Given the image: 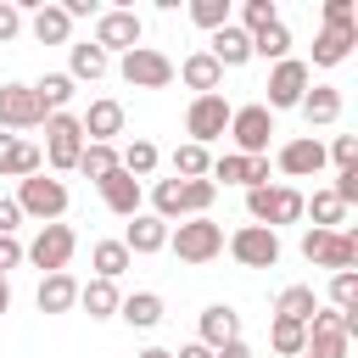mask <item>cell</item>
I'll list each match as a JSON object with an SVG mask.
<instances>
[{
    "instance_id": "1",
    "label": "cell",
    "mask_w": 358,
    "mask_h": 358,
    "mask_svg": "<svg viewBox=\"0 0 358 358\" xmlns=\"http://www.w3.org/2000/svg\"><path fill=\"white\" fill-rule=\"evenodd\" d=\"M213 196H218L213 179H157V190H151L162 224H173V218H207Z\"/></svg>"
},
{
    "instance_id": "2",
    "label": "cell",
    "mask_w": 358,
    "mask_h": 358,
    "mask_svg": "<svg viewBox=\"0 0 358 358\" xmlns=\"http://www.w3.org/2000/svg\"><path fill=\"white\" fill-rule=\"evenodd\" d=\"M246 213H252V224L280 229V224H296V218L308 213V201H302V190H291V185H263V190H246Z\"/></svg>"
},
{
    "instance_id": "3",
    "label": "cell",
    "mask_w": 358,
    "mask_h": 358,
    "mask_svg": "<svg viewBox=\"0 0 358 358\" xmlns=\"http://www.w3.org/2000/svg\"><path fill=\"white\" fill-rule=\"evenodd\" d=\"M168 246L185 263H213L224 252V224H213V218H179V224H168Z\"/></svg>"
},
{
    "instance_id": "4",
    "label": "cell",
    "mask_w": 358,
    "mask_h": 358,
    "mask_svg": "<svg viewBox=\"0 0 358 358\" xmlns=\"http://www.w3.org/2000/svg\"><path fill=\"white\" fill-rule=\"evenodd\" d=\"M11 201H17L28 218H39V224H62V213H67V185L50 179V173H28Z\"/></svg>"
},
{
    "instance_id": "5",
    "label": "cell",
    "mask_w": 358,
    "mask_h": 358,
    "mask_svg": "<svg viewBox=\"0 0 358 358\" xmlns=\"http://www.w3.org/2000/svg\"><path fill=\"white\" fill-rule=\"evenodd\" d=\"M302 257L330 268V274H347L358 263V235L352 229H308L302 235Z\"/></svg>"
},
{
    "instance_id": "6",
    "label": "cell",
    "mask_w": 358,
    "mask_h": 358,
    "mask_svg": "<svg viewBox=\"0 0 358 358\" xmlns=\"http://www.w3.org/2000/svg\"><path fill=\"white\" fill-rule=\"evenodd\" d=\"M347 347H352V336H347V313H341V308H313L302 358H347Z\"/></svg>"
},
{
    "instance_id": "7",
    "label": "cell",
    "mask_w": 358,
    "mask_h": 358,
    "mask_svg": "<svg viewBox=\"0 0 358 358\" xmlns=\"http://www.w3.org/2000/svg\"><path fill=\"white\" fill-rule=\"evenodd\" d=\"M90 140H84V129H78V117H67V112H50L45 117V162L56 168V173H67V168H78V151H84Z\"/></svg>"
},
{
    "instance_id": "8",
    "label": "cell",
    "mask_w": 358,
    "mask_h": 358,
    "mask_svg": "<svg viewBox=\"0 0 358 358\" xmlns=\"http://www.w3.org/2000/svg\"><path fill=\"white\" fill-rule=\"evenodd\" d=\"M73 246H78L73 224H39L34 246H22V257H28L34 268H45V274H62V268L73 263Z\"/></svg>"
},
{
    "instance_id": "9",
    "label": "cell",
    "mask_w": 358,
    "mask_h": 358,
    "mask_svg": "<svg viewBox=\"0 0 358 358\" xmlns=\"http://www.w3.org/2000/svg\"><path fill=\"white\" fill-rule=\"evenodd\" d=\"M224 134L235 140L241 157H263V151H268V134H274V112H268V106H235Z\"/></svg>"
},
{
    "instance_id": "10",
    "label": "cell",
    "mask_w": 358,
    "mask_h": 358,
    "mask_svg": "<svg viewBox=\"0 0 358 358\" xmlns=\"http://www.w3.org/2000/svg\"><path fill=\"white\" fill-rule=\"evenodd\" d=\"M229 101L224 95H196L190 106H185V134H190V145H213L224 129H229Z\"/></svg>"
},
{
    "instance_id": "11",
    "label": "cell",
    "mask_w": 358,
    "mask_h": 358,
    "mask_svg": "<svg viewBox=\"0 0 358 358\" xmlns=\"http://www.w3.org/2000/svg\"><path fill=\"white\" fill-rule=\"evenodd\" d=\"M117 73H123L134 90H168V84H173V62H168L162 50H151V45H134V50L117 62Z\"/></svg>"
},
{
    "instance_id": "12",
    "label": "cell",
    "mask_w": 358,
    "mask_h": 358,
    "mask_svg": "<svg viewBox=\"0 0 358 358\" xmlns=\"http://www.w3.org/2000/svg\"><path fill=\"white\" fill-rule=\"evenodd\" d=\"M229 252H235L241 268H274V263H280V235L263 229V224H241V229L229 235Z\"/></svg>"
},
{
    "instance_id": "13",
    "label": "cell",
    "mask_w": 358,
    "mask_h": 358,
    "mask_svg": "<svg viewBox=\"0 0 358 358\" xmlns=\"http://www.w3.org/2000/svg\"><path fill=\"white\" fill-rule=\"evenodd\" d=\"M308 84H313V73H308V62H296V56H285V62H274V73H268V112H274V106H302V95H308Z\"/></svg>"
},
{
    "instance_id": "14",
    "label": "cell",
    "mask_w": 358,
    "mask_h": 358,
    "mask_svg": "<svg viewBox=\"0 0 358 358\" xmlns=\"http://www.w3.org/2000/svg\"><path fill=\"white\" fill-rule=\"evenodd\" d=\"M90 45H95V50H106V56H112V50H123V56H129V50L140 45V17H134V11H101V17H95V39H90Z\"/></svg>"
},
{
    "instance_id": "15",
    "label": "cell",
    "mask_w": 358,
    "mask_h": 358,
    "mask_svg": "<svg viewBox=\"0 0 358 358\" xmlns=\"http://www.w3.org/2000/svg\"><path fill=\"white\" fill-rule=\"evenodd\" d=\"M45 106L34 101L28 84H0V129H39Z\"/></svg>"
},
{
    "instance_id": "16",
    "label": "cell",
    "mask_w": 358,
    "mask_h": 358,
    "mask_svg": "<svg viewBox=\"0 0 358 358\" xmlns=\"http://www.w3.org/2000/svg\"><path fill=\"white\" fill-rule=\"evenodd\" d=\"M358 45V22H324L313 39V67H341Z\"/></svg>"
},
{
    "instance_id": "17",
    "label": "cell",
    "mask_w": 358,
    "mask_h": 358,
    "mask_svg": "<svg viewBox=\"0 0 358 358\" xmlns=\"http://www.w3.org/2000/svg\"><path fill=\"white\" fill-rule=\"evenodd\" d=\"M280 173H291V179H313L319 168H324V145L313 140V134H296V140H285L280 145Z\"/></svg>"
},
{
    "instance_id": "18",
    "label": "cell",
    "mask_w": 358,
    "mask_h": 358,
    "mask_svg": "<svg viewBox=\"0 0 358 358\" xmlns=\"http://www.w3.org/2000/svg\"><path fill=\"white\" fill-rule=\"evenodd\" d=\"M78 129H84L90 145H112L123 134V106L117 101H90V112L78 117Z\"/></svg>"
},
{
    "instance_id": "19",
    "label": "cell",
    "mask_w": 358,
    "mask_h": 358,
    "mask_svg": "<svg viewBox=\"0 0 358 358\" xmlns=\"http://www.w3.org/2000/svg\"><path fill=\"white\" fill-rule=\"evenodd\" d=\"M39 168H45V157H39L34 140L0 134V173H6V179H28V173H39Z\"/></svg>"
},
{
    "instance_id": "20",
    "label": "cell",
    "mask_w": 358,
    "mask_h": 358,
    "mask_svg": "<svg viewBox=\"0 0 358 358\" xmlns=\"http://www.w3.org/2000/svg\"><path fill=\"white\" fill-rule=\"evenodd\" d=\"M207 56H213L218 67H241V62L252 56V34H246V28H235V22H224V28H213Z\"/></svg>"
},
{
    "instance_id": "21",
    "label": "cell",
    "mask_w": 358,
    "mask_h": 358,
    "mask_svg": "<svg viewBox=\"0 0 358 358\" xmlns=\"http://www.w3.org/2000/svg\"><path fill=\"white\" fill-rule=\"evenodd\" d=\"M123 246H129V257H134V252H140V257H151V252H162V246H168V224H162L157 213H134V218H129Z\"/></svg>"
},
{
    "instance_id": "22",
    "label": "cell",
    "mask_w": 358,
    "mask_h": 358,
    "mask_svg": "<svg viewBox=\"0 0 358 358\" xmlns=\"http://www.w3.org/2000/svg\"><path fill=\"white\" fill-rule=\"evenodd\" d=\"M101 201H106L117 218H134V213H140V179H129L123 168H112V173L101 179Z\"/></svg>"
},
{
    "instance_id": "23",
    "label": "cell",
    "mask_w": 358,
    "mask_h": 358,
    "mask_svg": "<svg viewBox=\"0 0 358 358\" xmlns=\"http://www.w3.org/2000/svg\"><path fill=\"white\" fill-rule=\"evenodd\" d=\"M235 336H241V319H235V308H229V302L201 308V336H196L201 347H213V352H218V347H224V341H235Z\"/></svg>"
},
{
    "instance_id": "24",
    "label": "cell",
    "mask_w": 358,
    "mask_h": 358,
    "mask_svg": "<svg viewBox=\"0 0 358 358\" xmlns=\"http://www.w3.org/2000/svg\"><path fill=\"white\" fill-rule=\"evenodd\" d=\"M179 78H185L196 95H218V84H224V67H218L207 50H190V56L179 62Z\"/></svg>"
},
{
    "instance_id": "25",
    "label": "cell",
    "mask_w": 358,
    "mask_h": 358,
    "mask_svg": "<svg viewBox=\"0 0 358 358\" xmlns=\"http://www.w3.org/2000/svg\"><path fill=\"white\" fill-rule=\"evenodd\" d=\"M34 302H39V313H67L73 302H78V280L62 268V274H45L39 280V291H34Z\"/></svg>"
},
{
    "instance_id": "26",
    "label": "cell",
    "mask_w": 358,
    "mask_h": 358,
    "mask_svg": "<svg viewBox=\"0 0 358 358\" xmlns=\"http://www.w3.org/2000/svg\"><path fill=\"white\" fill-rule=\"evenodd\" d=\"M28 28H34V39H39V45H67V34H73V17H67L62 6H39V11L28 17Z\"/></svg>"
},
{
    "instance_id": "27",
    "label": "cell",
    "mask_w": 358,
    "mask_h": 358,
    "mask_svg": "<svg viewBox=\"0 0 358 358\" xmlns=\"http://www.w3.org/2000/svg\"><path fill=\"white\" fill-rule=\"evenodd\" d=\"M117 280H90V285H78V308L90 313V319H112L117 313Z\"/></svg>"
},
{
    "instance_id": "28",
    "label": "cell",
    "mask_w": 358,
    "mask_h": 358,
    "mask_svg": "<svg viewBox=\"0 0 358 358\" xmlns=\"http://www.w3.org/2000/svg\"><path fill=\"white\" fill-rule=\"evenodd\" d=\"M313 308H319L313 285H285V291L274 296V319H291V324H308V319H313Z\"/></svg>"
},
{
    "instance_id": "29",
    "label": "cell",
    "mask_w": 358,
    "mask_h": 358,
    "mask_svg": "<svg viewBox=\"0 0 358 358\" xmlns=\"http://www.w3.org/2000/svg\"><path fill=\"white\" fill-rule=\"evenodd\" d=\"M28 90H34V101L45 106V117H50V112H62V106L73 101V78H67V73H39Z\"/></svg>"
},
{
    "instance_id": "30",
    "label": "cell",
    "mask_w": 358,
    "mask_h": 358,
    "mask_svg": "<svg viewBox=\"0 0 358 358\" xmlns=\"http://www.w3.org/2000/svg\"><path fill=\"white\" fill-rule=\"evenodd\" d=\"M302 112H308V123H336L341 117V90L336 84H308Z\"/></svg>"
},
{
    "instance_id": "31",
    "label": "cell",
    "mask_w": 358,
    "mask_h": 358,
    "mask_svg": "<svg viewBox=\"0 0 358 358\" xmlns=\"http://www.w3.org/2000/svg\"><path fill=\"white\" fill-rule=\"evenodd\" d=\"M117 313H123L134 330H151V324L162 319V296H157V291H134V296L117 302Z\"/></svg>"
},
{
    "instance_id": "32",
    "label": "cell",
    "mask_w": 358,
    "mask_h": 358,
    "mask_svg": "<svg viewBox=\"0 0 358 358\" xmlns=\"http://www.w3.org/2000/svg\"><path fill=\"white\" fill-rule=\"evenodd\" d=\"M252 56H263V62H285V56H291V28H285V22L257 28V34H252Z\"/></svg>"
},
{
    "instance_id": "33",
    "label": "cell",
    "mask_w": 358,
    "mask_h": 358,
    "mask_svg": "<svg viewBox=\"0 0 358 358\" xmlns=\"http://www.w3.org/2000/svg\"><path fill=\"white\" fill-rule=\"evenodd\" d=\"M90 263H95V280H117V274H123L134 257H129V246H123V241H95Z\"/></svg>"
},
{
    "instance_id": "34",
    "label": "cell",
    "mask_w": 358,
    "mask_h": 358,
    "mask_svg": "<svg viewBox=\"0 0 358 358\" xmlns=\"http://www.w3.org/2000/svg\"><path fill=\"white\" fill-rule=\"evenodd\" d=\"M213 185L224 179V185H246L252 190V157H241V151H224V157H213Z\"/></svg>"
},
{
    "instance_id": "35",
    "label": "cell",
    "mask_w": 358,
    "mask_h": 358,
    "mask_svg": "<svg viewBox=\"0 0 358 358\" xmlns=\"http://www.w3.org/2000/svg\"><path fill=\"white\" fill-rule=\"evenodd\" d=\"M302 341H308V324H291V319H274L268 324V347L280 358H302Z\"/></svg>"
},
{
    "instance_id": "36",
    "label": "cell",
    "mask_w": 358,
    "mask_h": 358,
    "mask_svg": "<svg viewBox=\"0 0 358 358\" xmlns=\"http://www.w3.org/2000/svg\"><path fill=\"white\" fill-rule=\"evenodd\" d=\"M112 62H106V50H95V45H73V56H67V78H101Z\"/></svg>"
},
{
    "instance_id": "37",
    "label": "cell",
    "mask_w": 358,
    "mask_h": 358,
    "mask_svg": "<svg viewBox=\"0 0 358 358\" xmlns=\"http://www.w3.org/2000/svg\"><path fill=\"white\" fill-rule=\"evenodd\" d=\"M207 168H213V157H207V145H179L173 151V179H207Z\"/></svg>"
},
{
    "instance_id": "38",
    "label": "cell",
    "mask_w": 358,
    "mask_h": 358,
    "mask_svg": "<svg viewBox=\"0 0 358 358\" xmlns=\"http://www.w3.org/2000/svg\"><path fill=\"white\" fill-rule=\"evenodd\" d=\"M117 168H123L129 179H145V173L157 168V145H151V140H134V145H123V157H117Z\"/></svg>"
},
{
    "instance_id": "39",
    "label": "cell",
    "mask_w": 358,
    "mask_h": 358,
    "mask_svg": "<svg viewBox=\"0 0 358 358\" xmlns=\"http://www.w3.org/2000/svg\"><path fill=\"white\" fill-rule=\"evenodd\" d=\"M112 168H117V151H112V145H84V151H78V173H90L95 185H101Z\"/></svg>"
},
{
    "instance_id": "40",
    "label": "cell",
    "mask_w": 358,
    "mask_h": 358,
    "mask_svg": "<svg viewBox=\"0 0 358 358\" xmlns=\"http://www.w3.org/2000/svg\"><path fill=\"white\" fill-rule=\"evenodd\" d=\"M190 22L207 28V34L224 28V22H229V0H190Z\"/></svg>"
},
{
    "instance_id": "41",
    "label": "cell",
    "mask_w": 358,
    "mask_h": 358,
    "mask_svg": "<svg viewBox=\"0 0 358 358\" xmlns=\"http://www.w3.org/2000/svg\"><path fill=\"white\" fill-rule=\"evenodd\" d=\"M347 218V207L330 196V190H313V229H336Z\"/></svg>"
},
{
    "instance_id": "42",
    "label": "cell",
    "mask_w": 358,
    "mask_h": 358,
    "mask_svg": "<svg viewBox=\"0 0 358 358\" xmlns=\"http://www.w3.org/2000/svg\"><path fill=\"white\" fill-rule=\"evenodd\" d=\"M330 308H341V313L358 308V274H352V268H347V274H330Z\"/></svg>"
},
{
    "instance_id": "43",
    "label": "cell",
    "mask_w": 358,
    "mask_h": 358,
    "mask_svg": "<svg viewBox=\"0 0 358 358\" xmlns=\"http://www.w3.org/2000/svg\"><path fill=\"white\" fill-rule=\"evenodd\" d=\"M241 17H246V34H257V28H268V22H280V11H274V0H246V6H241Z\"/></svg>"
},
{
    "instance_id": "44",
    "label": "cell",
    "mask_w": 358,
    "mask_h": 358,
    "mask_svg": "<svg viewBox=\"0 0 358 358\" xmlns=\"http://www.w3.org/2000/svg\"><path fill=\"white\" fill-rule=\"evenodd\" d=\"M324 157H336V168H358V140L352 134H336V145Z\"/></svg>"
},
{
    "instance_id": "45",
    "label": "cell",
    "mask_w": 358,
    "mask_h": 358,
    "mask_svg": "<svg viewBox=\"0 0 358 358\" xmlns=\"http://www.w3.org/2000/svg\"><path fill=\"white\" fill-rule=\"evenodd\" d=\"M17 28H22V11H17L11 0H0V45H6V39H17Z\"/></svg>"
},
{
    "instance_id": "46",
    "label": "cell",
    "mask_w": 358,
    "mask_h": 358,
    "mask_svg": "<svg viewBox=\"0 0 358 358\" xmlns=\"http://www.w3.org/2000/svg\"><path fill=\"white\" fill-rule=\"evenodd\" d=\"M17 224H22V207L11 196H0V235H17Z\"/></svg>"
},
{
    "instance_id": "47",
    "label": "cell",
    "mask_w": 358,
    "mask_h": 358,
    "mask_svg": "<svg viewBox=\"0 0 358 358\" xmlns=\"http://www.w3.org/2000/svg\"><path fill=\"white\" fill-rule=\"evenodd\" d=\"M22 263V246H17V235H0V274L6 268H17Z\"/></svg>"
},
{
    "instance_id": "48",
    "label": "cell",
    "mask_w": 358,
    "mask_h": 358,
    "mask_svg": "<svg viewBox=\"0 0 358 358\" xmlns=\"http://www.w3.org/2000/svg\"><path fill=\"white\" fill-rule=\"evenodd\" d=\"M324 22H352V0H324Z\"/></svg>"
},
{
    "instance_id": "49",
    "label": "cell",
    "mask_w": 358,
    "mask_h": 358,
    "mask_svg": "<svg viewBox=\"0 0 358 358\" xmlns=\"http://www.w3.org/2000/svg\"><path fill=\"white\" fill-rule=\"evenodd\" d=\"M213 358H257V352H252V347H246V341H241V336H235V341H224V347H218V352H213Z\"/></svg>"
},
{
    "instance_id": "50",
    "label": "cell",
    "mask_w": 358,
    "mask_h": 358,
    "mask_svg": "<svg viewBox=\"0 0 358 358\" xmlns=\"http://www.w3.org/2000/svg\"><path fill=\"white\" fill-rule=\"evenodd\" d=\"M62 11H67V17H90V11H95V0H67Z\"/></svg>"
},
{
    "instance_id": "51",
    "label": "cell",
    "mask_w": 358,
    "mask_h": 358,
    "mask_svg": "<svg viewBox=\"0 0 358 358\" xmlns=\"http://www.w3.org/2000/svg\"><path fill=\"white\" fill-rule=\"evenodd\" d=\"M173 358H213V347H201V341H190V347H179Z\"/></svg>"
},
{
    "instance_id": "52",
    "label": "cell",
    "mask_w": 358,
    "mask_h": 358,
    "mask_svg": "<svg viewBox=\"0 0 358 358\" xmlns=\"http://www.w3.org/2000/svg\"><path fill=\"white\" fill-rule=\"evenodd\" d=\"M6 308H11V280L0 274V313H6Z\"/></svg>"
},
{
    "instance_id": "53",
    "label": "cell",
    "mask_w": 358,
    "mask_h": 358,
    "mask_svg": "<svg viewBox=\"0 0 358 358\" xmlns=\"http://www.w3.org/2000/svg\"><path fill=\"white\" fill-rule=\"evenodd\" d=\"M140 358H173V352H168V347H145Z\"/></svg>"
}]
</instances>
